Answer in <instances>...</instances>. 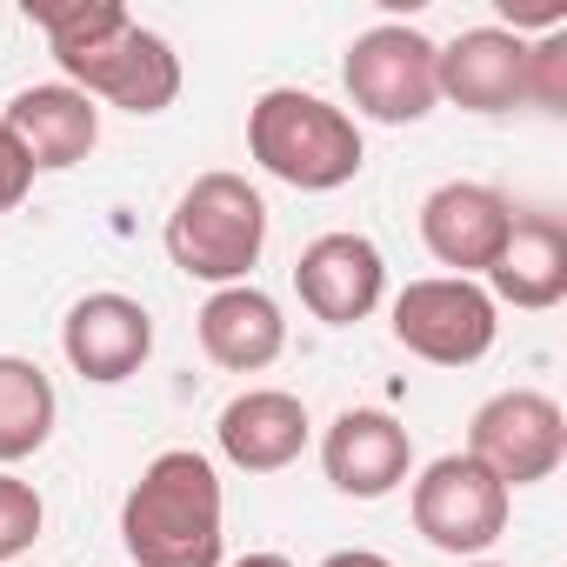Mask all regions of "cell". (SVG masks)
<instances>
[{
    "instance_id": "7a4b0ae2",
    "label": "cell",
    "mask_w": 567,
    "mask_h": 567,
    "mask_svg": "<svg viewBox=\"0 0 567 567\" xmlns=\"http://www.w3.org/2000/svg\"><path fill=\"white\" fill-rule=\"evenodd\" d=\"M134 567H220V474L194 447H167L121 501Z\"/></svg>"
},
{
    "instance_id": "30bf717a",
    "label": "cell",
    "mask_w": 567,
    "mask_h": 567,
    "mask_svg": "<svg viewBox=\"0 0 567 567\" xmlns=\"http://www.w3.org/2000/svg\"><path fill=\"white\" fill-rule=\"evenodd\" d=\"M507 227H514V207L487 181H447L421 200V240L441 267H454V280L487 274L507 247Z\"/></svg>"
},
{
    "instance_id": "2e32d148",
    "label": "cell",
    "mask_w": 567,
    "mask_h": 567,
    "mask_svg": "<svg viewBox=\"0 0 567 567\" xmlns=\"http://www.w3.org/2000/svg\"><path fill=\"white\" fill-rule=\"evenodd\" d=\"M194 328H200L207 361L227 368V374H260V368L280 361V348H288L280 301L260 295V288H247V280H240V288H214L207 308L194 315Z\"/></svg>"
},
{
    "instance_id": "ba28073f",
    "label": "cell",
    "mask_w": 567,
    "mask_h": 567,
    "mask_svg": "<svg viewBox=\"0 0 567 567\" xmlns=\"http://www.w3.org/2000/svg\"><path fill=\"white\" fill-rule=\"evenodd\" d=\"M467 454L514 494V487H534L547 481L560 461H567V414L554 394L540 388H507L494 394L474 421H467Z\"/></svg>"
},
{
    "instance_id": "8992f818",
    "label": "cell",
    "mask_w": 567,
    "mask_h": 567,
    "mask_svg": "<svg viewBox=\"0 0 567 567\" xmlns=\"http://www.w3.org/2000/svg\"><path fill=\"white\" fill-rule=\"evenodd\" d=\"M408 501H414L421 540L441 547V554H461V560H481V554L507 534V507H514V494H507L474 454H441V461H427Z\"/></svg>"
},
{
    "instance_id": "277c9868",
    "label": "cell",
    "mask_w": 567,
    "mask_h": 567,
    "mask_svg": "<svg viewBox=\"0 0 567 567\" xmlns=\"http://www.w3.org/2000/svg\"><path fill=\"white\" fill-rule=\"evenodd\" d=\"M260 247H267L260 187H247V174H227V167L194 174L167 214V260L187 280H207V288H240L260 267Z\"/></svg>"
},
{
    "instance_id": "ffe728a7",
    "label": "cell",
    "mask_w": 567,
    "mask_h": 567,
    "mask_svg": "<svg viewBox=\"0 0 567 567\" xmlns=\"http://www.w3.org/2000/svg\"><path fill=\"white\" fill-rule=\"evenodd\" d=\"M527 101L547 114L567 107V28H554L527 48Z\"/></svg>"
},
{
    "instance_id": "6da1fadb",
    "label": "cell",
    "mask_w": 567,
    "mask_h": 567,
    "mask_svg": "<svg viewBox=\"0 0 567 567\" xmlns=\"http://www.w3.org/2000/svg\"><path fill=\"white\" fill-rule=\"evenodd\" d=\"M28 21L48 34L68 87L121 114H161L181 94V54L141 28L121 0H28Z\"/></svg>"
},
{
    "instance_id": "d6986e66",
    "label": "cell",
    "mask_w": 567,
    "mask_h": 567,
    "mask_svg": "<svg viewBox=\"0 0 567 567\" xmlns=\"http://www.w3.org/2000/svg\"><path fill=\"white\" fill-rule=\"evenodd\" d=\"M41 527H48V501L34 494V481L0 467V567H14L41 540Z\"/></svg>"
},
{
    "instance_id": "9c48e42d",
    "label": "cell",
    "mask_w": 567,
    "mask_h": 567,
    "mask_svg": "<svg viewBox=\"0 0 567 567\" xmlns=\"http://www.w3.org/2000/svg\"><path fill=\"white\" fill-rule=\"evenodd\" d=\"M295 288H301V308L328 328H354L381 308L388 295V260L368 234H321L301 247L295 260Z\"/></svg>"
},
{
    "instance_id": "d4e9b609",
    "label": "cell",
    "mask_w": 567,
    "mask_h": 567,
    "mask_svg": "<svg viewBox=\"0 0 567 567\" xmlns=\"http://www.w3.org/2000/svg\"><path fill=\"white\" fill-rule=\"evenodd\" d=\"M14 567H34V560H14Z\"/></svg>"
},
{
    "instance_id": "603a6c76",
    "label": "cell",
    "mask_w": 567,
    "mask_h": 567,
    "mask_svg": "<svg viewBox=\"0 0 567 567\" xmlns=\"http://www.w3.org/2000/svg\"><path fill=\"white\" fill-rule=\"evenodd\" d=\"M227 567H295L288 554H240V560H227Z\"/></svg>"
},
{
    "instance_id": "7402d4cb",
    "label": "cell",
    "mask_w": 567,
    "mask_h": 567,
    "mask_svg": "<svg viewBox=\"0 0 567 567\" xmlns=\"http://www.w3.org/2000/svg\"><path fill=\"white\" fill-rule=\"evenodd\" d=\"M321 567H394L388 554H374V547H341V554H328Z\"/></svg>"
},
{
    "instance_id": "52a82bcc",
    "label": "cell",
    "mask_w": 567,
    "mask_h": 567,
    "mask_svg": "<svg viewBox=\"0 0 567 567\" xmlns=\"http://www.w3.org/2000/svg\"><path fill=\"white\" fill-rule=\"evenodd\" d=\"M434 41L421 28H401V21H381L368 34H354L348 61H341V81L354 94V107L368 121H388V127H408V121H427L441 87H434Z\"/></svg>"
},
{
    "instance_id": "4fadbf2b",
    "label": "cell",
    "mask_w": 567,
    "mask_h": 567,
    "mask_svg": "<svg viewBox=\"0 0 567 567\" xmlns=\"http://www.w3.org/2000/svg\"><path fill=\"white\" fill-rule=\"evenodd\" d=\"M434 87L467 114H507L527 101V41L507 28H467L434 54Z\"/></svg>"
},
{
    "instance_id": "5b68a950",
    "label": "cell",
    "mask_w": 567,
    "mask_h": 567,
    "mask_svg": "<svg viewBox=\"0 0 567 567\" xmlns=\"http://www.w3.org/2000/svg\"><path fill=\"white\" fill-rule=\"evenodd\" d=\"M501 334V308L481 280L427 274L394 295V341L434 368H474Z\"/></svg>"
},
{
    "instance_id": "7c38bea8",
    "label": "cell",
    "mask_w": 567,
    "mask_h": 567,
    "mask_svg": "<svg viewBox=\"0 0 567 567\" xmlns=\"http://www.w3.org/2000/svg\"><path fill=\"white\" fill-rule=\"evenodd\" d=\"M321 467L348 501H388L414 474V441L388 408H348L321 434Z\"/></svg>"
},
{
    "instance_id": "3957f363",
    "label": "cell",
    "mask_w": 567,
    "mask_h": 567,
    "mask_svg": "<svg viewBox=\"0 0 567 567\" xmlns=\"http://www.w3.org/2000/svg\"><path fill=\"white\" fill-rule=\"evenodd\" d=\"M247 154L301 194H334L361 174L368 147L348 107L308 94V87H267L247 107Z\"/></svg>"
},
{
    "instance_id": "9a60e30c",
    "label": "cell",
    "mask_w": 567,
    "mask_h": 567,
    "mask_svg": "<svg viewBox=\"0 0 567 567\" xmlns=\"http://www.w3.org/2000/svg\"><path fill=\"white\" fill-rule=\"evenodd\" d=\"M0 127H8L21 141V154L34 161V174H61V167H81L101 141V107L68 87V81H48V87H21L8 101V114H0Z\"/></svg>"
},
{
    "instance_id": "8fae6325",
    "label": "cell",
    "mask_w": 567,
    "mask_h": 567,
    "mask_svg": "<svg viewBox=\"0 0 567 567\" xmlns=\"http://www.w3.org/2000/svg\"><path fill=\"white\" fill-rule=\"evenodd\" d=\"M61 348H68V368H74L81 381L114 388V381L141 374V361L154 354V315H147L141 301L101 288V295H87V301L68 308Z\"/></svg>"
},
{
    "instance_id": "5bb4252c",
    "label": "cell",
    "mask_w": 567,
    "mask_h": 567,
    "mask_svg": "<svg viewBox=\"0 0 567 567\" xmlns=\"http://www.w3.org/2000/svg\"><path fill=\"white\" fill-rule=\"evenodd\" d=\"M308 434H315V421H308V408L288 388H247L214 421V441H220V454L240 474H280V467H295L308 454Z\"/></svg>"
},
{
    "instance_id": "e0dca14e",
    "label": "cell",
    "mask_w": 567,
    "mask_h": 567,
    "mask_svg": "<svg viewBox=\"0 0 567 567\" xmlns=\"http://www.w3.org/2000/svg\"><path fill=\"white\" fill-rule=\"evenodd\" d=\"M494 301H514L527 315H547L567 301V227L554 214H514L501 260L487 267Z\"/></svg>"
},
{
    "instance_id": "44dd1931",
    "label": "cell",
    "mask_w": 567,
    "mask_h": 567,
    "mask_svg": "<svg viewBox=\"0 0 567 567\" xmlns=\"http://www.w3.org/2000/svg\"><path fill=\"white\" fill-rule=\"evenodd\" d=\"M28 187H34V161L21 154V141L8 127H0V214H14L28 200Z\"/></svg>"
},
{
    "instance_id": "ac0fdd59",
    "label": "cell",
    "mask_w": 567,
    "mask_h": 567,
    "mask_svg": "<svg viewBox=\"0 0 567 567\" xmlns=\"http://www.w3.org/2000/svg\"><path fill=\"white\" fill-rule=\"evenodd\" d=\"M54 421H61L54 381L34 361H21V354H0V467L41 454Z\"/></svg>"
},
{
    "instance_id": "cb8c5ba5",
    "label": "cell",
    "mask_w": 567,
    "mask_h": 567,
    "mask_svg": "<svg viewBox=\"0 0 567 567\" xmlns=\"http://www.w3.org/2000/svg\"><path fill=\"white\" fill-rule=\"evenodd\" d=\"M461 567H501V560H461Z\"/></svg>"
}]
</instances>
